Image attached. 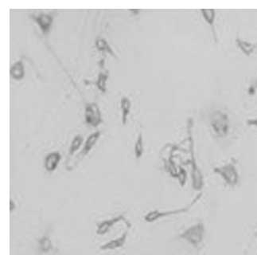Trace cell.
<instances>
[{
	"mask_svg": "<svg viewBox=\"0 0 257 255\" xmlns=\"http://www.w3.org/2000/svg\"><path fill=\"white\" fill-rule=\"evenodd\" d=\"M85 122L89 126L96 128L102 122L101 113L97 104H88L84 110Z\"/></svg>",
	"mask_w": 257,
	"mask_h": 255,
	"instance_id": "52a82bcc",
	"label": "cell"
},
{
	"mask_svg": "<svg viewBox=\"0 0 257 255\" xmlns=\"http://www.w3.org/2000/svg\"><path fill=\"white\" fill-rule=\"evenodd\" d=\"M62 156L59 152H52L46 156L44 161V167L48 172H54L58 169Z\"/></svg>",
	"mask_w": 257,
	"mask_h": 255,
	"instance_id": "30bf717a",
	"label": "cell"
},
{
	"mask_svg": "<svg viewBox=\"0 0 257 255\" xmlns=\"http://www.w3.org/2000/svg\"><path fill=\"white\" fill-rule=\"evenodd\" d=\"M95 45H96L97 49L100 50V51L107 52L109 54H111V56L116 58V55L114 53L113 49L110 47V45L108 43V42L102 39V38L97 39L96 40V42H95Z\"/></svg>",
	"mask_w": 257,
	"mask_h": 255,
	"instance_id": "e0dca14e",
	"label": "cell"
},
{
	"mask_svg": "<svg viewBox=\"0 0 257 255\" xmlns=\"http://www.w3.org/2000/svg\"><path fill=\"white\" fill-rule=\"evenodd\" d=\"M108 79L109 76L108 74H104V73H101L98 76V79L96 82V85L97 88H99L100 90L103 93H105L107 90V86H106V83H107Z\"/></svg>",
	"mask_w": 257,
	"mask_h": 255,
	"instance_id": "ffe728a7",
	"label": "cell"
},
{
	"mask_svg": "<svg viewBox=\"0 0 257 255\" xmlns=\"http://www.w3.org/2000/svg\"><path fill=\"white\" fill-rule=\"evenodd\" d=\"M82 143L83 137L80 136V135H77L73 138L72 143L70 144V150H69V154H70V157L73 156L75 152L79 150V148L81 146Z\"/></svg>",
	"mask_w": 257,
	"mask_h": 255,
	"instance_id": "d6986e66",
	"label": "cell"
},
{
	"mask_svg": "<svg viewBox=\"0 0 257 255\" xmlns=\"http://www.w3.org/2000/svg\"><path fill=\"white\" fill-rule=\"evenodd\" d=\"M210 124L214 132L218 137H224L228 135L229 129V122L226 113L220 110H216L211 114Z\"/></svg>",
	"mask_w": 257,
	"mask_h": 255,
	"instance_id": "277c9868",
	"label": "cell"
},
{
	"mask_svg": "<svg viewBox=\"0 0 257 255\" xmlns=\"http://www.w3.org/2000/svg\"><path fill=\"white\" fill-rule=\"evenodd\" d=\"M203 193L199 192V193L193 198L191 202H189V204H186L185 206L182 207V208H176V209H172V210H152L147 212L144 215V219L146 222L148 223H153V222L159 221L163 218L171 217V216L179 215V214H185L189 211L191 210L196 204H198L199 200L202 199Z\"/></svg>",
	"mask_w": 257,
	"mask_h": 255,
	"instance_id": "6da1fadb",
	"label": "cell"
},
{
	"mask_svg": "<svg viewBox=\"0 0 257 255\" xmlns=\"http://www.w3.org/2000/svg\"><path fill=\"white\" fill-rule=\"evenodd\" d=\"M187 172L183 168L180 167L179 169V173H178V176L176 179H178L179 184L182 187H185L187 182Z\"/></svg>",
	"mask_w": 257,
	"mask_h": 255,
	"instance_id": "44dd1931",
	"label": "cell"
},
{
	"mask_svg": "<svg viewBox=\"0 0 257 255\" xmlns=\"http://www.w3.org/2000/svg\"><path fill=\"white\" fill-rule=\"evenodd\" d=\"M214 173L220 176L228 187L234 188L238 185L240 175L236 166V161L233 160L225 165L214 168Z\"/></svg>",
	"mask_w": 257,
	"mask_h": 255,
	"instance_id": "3957f363",
	"label": "cell"
},
{
	"mask_svg": "<svg viewBox=\"0 0 257 255\" xmlns=\"http://www.w3.org/2000/svg\"><path fill=\"white\" fill-rule=\"evenodd\" d=\"M201 12H202L204 20L206 21V23L210 25L212 28L213 33L215 35V38L217 39L216 32L214 30V20H215V16H216L215 10H214V9H202Z\"/></svg>",
	"mask_w": 257,
	"mask_h": 255,
	"instance_id": "9a60e30c",
	"label": "cell"
},
{
	"mask_svg": "<svg viewBox=\"0 0 257 255\" xmlns=\"http://www.w3.org/2000/svg\"><path fill=\"white\" fill-rule=\"evenodd\" d=\"M190 165H191V185L194 191L202 192L205 185L203 174L196 161L195 155L193 151V141L191 140L190 144Z\"/></svg>",
	"mask_w": 257,
	"mask_h": 255,
	"instance_id": "5b68a950",
	"label": "cell"
},
{
	"mask_svg": "<svg viewBox=\"0 0 257 255\" xmlns=\"http://www.w3.org/2000/svg\"><path fill=\"white\" fill-rule=\"evenodd\" d=\"M206 232V225L200 221L185 229L178 235V239L185 241L193 249L199 250L205 240Z\"/></svg>",
	"mask_w": 257,
	"mask_h": 255,
	"instance_id": "7a4b0ae2",
	"label": "cell"
},
{
	"mask_svg": "<svg viewBox=\"0 0 257 255\" xmlns=\"http://www.w3.org/2000/svg\"><path fill=\"white\" fill-rule=\"evenodd\" d=\"M132 227L131 223L127 224V229L123 232L120 236L111 239L107 243H104L100 247L101 251H115V250L120 249L125 246L127 240H128V234H129L130 229Z\"/></svg>",
	"mask_w": 257,
	"mask_h": 255,
	"instance_id": "8992f818",
	"label": "cell"
},
{
	"mask_svg": "<svg viewBox=\"0 0 257 255\" xmlns=\"http://www.w3.org/2000/svg\"><path fill=\"white\" fill-rule=\"evenodd\" d=\"M253 86L255 87V88H257V84H256L255 85H253Z\"/></svg>",
	"mask_w": 257,
	"mask_h": 255,
	"instance_id": "cb8c5ba5",
	"label": "cell"
},
{
	"mask_svg": "<svg viewBox=\"0 0 257 255\" xmlns=\"http://www.w3.org/2000/svg\"><path fill=\"white\" fill-rule=\"evenodd\" d=\"M101 136V132H96L94 133L91 134L90 136L88 137L84 147H83L82 150L79 153L77 156V160L81 161L85 156L89 154L90 151L93 149V147L97 144V140Z\"/></svg>",
	"mask_w": 257,
	"mask_h": 255,
	"instance_id": "8fae6325",
	"label": "cell"
},
{
	"mask_svg": "<svg viewBox=\"0 0 257 255\" xmlns=\"http://www.w3.org/2000/svg\"><path fill=\"white\" fill-rule=\"evenodd\" d=\"M144 140H143L142 132L139 134V136L136 140V144H135V156L136 159L141 158L143 154H144Z\"/></svg>",
	"mask_w": 257,
	"mask_h": 255,
	"instance_id": "ac0fdd59",
	"label": "cell"
},
{
	"mask_svg": "<svg viewBox=\"0 0 257 255\" xmlns=\"http://www.w3.org/2000/svg\"><path fill=\"white\" fill-rule=\"evenodd\" d=\"M247 125L249 126H255V127H257V118H253V119L248 120Z\"/></svg>",
	"mask_w": 257,
	"mask_h": 255,
	"instance_id": "603a6c76",
	"label": "cell"
},
{
	"mask_svg": "<svg viewBox=\"0 0 257 255\" xmlns=\"http://www.w3.org/2000/svg\"><path fill=\"white\" fill-rule=\"evenodd\" d=\"M10 75L15 80H22L25 75L24 65L22 61L15 62L10 68Z\"/></svg>",
	"mask_w": 257,
	"mask_h": 255,
	"instance_id": "5bb4252c",
	"label": "cell"
},
{
	"mask_svg": "<svg viewBox=\"0 0 257 255\" xmlns=\"http://www.w3.org/2000/svg\"><path fill=\"white\" fill-rule=\"evenodd\" d=\"M35 22L39 26L40 29L42 31L44 35H48L50 33V29H51L52 24L54 22L53 17L49 14H45V13H41L38 15L33 17Z\"/></svg>",
	"mask_w": 257,
	"mask_h": 255,
	"instance_id": "9c48e42d",
	"label": "cell"
},
{
	"mask_svg": "<svg viewBox=\"0 0 257 255\" xmlns=\"http://www.w3.org/2000/svg\"><path fill=\"white\" fill-rule=\"evenodd\" d=\"M17 209V204L15 203V200L13 199L10 200V213H13Z\"/></svg>",
	"mask_w": 257,
	"mask_h": 255,
	"instance_id": "7402d4cb",
	"label": "cell"
},
{
	"mask_svg": "<svg viewBox=\"0 0 257 255\" xmlns=\"http://www.w3.org/2000/svg\"><path fill=\"white\" fill-rule=\"evenodd\" d=\"M120 106H121L122 110V124L125 126L132 103L128 97H123L120 100Z\"/></svg>",
	"mask_w": 257,
	"mask_h": 255,
	"instance_id": "2e32d148",
	"label": "cell"
},
{
	"mask_svg": "<svg viewBox=\"0 0 257 255\" xmlns=\"http://www.w3.org/2000/svg\"><path fill=\"white\" fill-rule=\"evenodd\" d=\"M236 43L239 49H241V51L244 53L246 56H250L253 54V52L255 51L256 48L255 43L245 41V40H241L240 38H237L236 40Z\"/></svg>",
	"mask_w": 257,
	"mask_h": 255,
	"instance_id": "4fadbf2b",
	"label": "cell"
},
{
	"mask_svg": "<svg viewBox=\"0 0 257 255\" xmlns=\"http://www.w3.org/2000/svg\"><path fill=\"white\" fill-rule=\"evenodd\" d=\"M37 248L42 255H48L54 251V244L50 235H45L40 237L37 240Z\"/></svg>",
	"mask_w": 257,
	"mask_h": 255,
	"instance_id": "7c38bea8",
	"label": "cell"
},
{
	"mask_svg": "<svg viewBox=\"0 0 257 255\" xmlns=\"http://www.w3.org/2000/svg\"><path fill=\"white\" fill-rule=\"evenodd\" d=\"M120 222H128L124 214H119V215L115 216L113 218L105 219V220L99 222L97 225L96 234L99 236H104V235L108 234L111 228H113V226L115 224H117Z\"/></svg>",
	"mask_w": 257,
	"mask_h": 255,
	"instance_id": "ba28073f",
	"label": "cell"
}]
</instances>
